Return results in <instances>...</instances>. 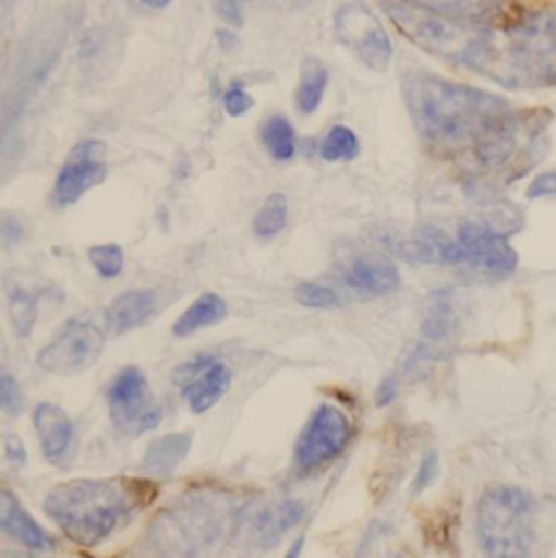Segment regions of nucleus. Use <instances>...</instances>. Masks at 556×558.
Wrapping results in <instances>:
<instances>
[{
    "instance_id": "f257e3e1",
    "label": "nucleus",
    "mask_w": 556,
    "mask_h": 558,
    "mask_svg": "<svg viewBox=\"0 0 556 558\" xmlns=\"http://www.w3.org/2000/svg\"><path fill=\"white\" fill-rule=\"evenodd\" d=\"M461 63L507 89L556 87L555 7L524 9L481 28Z\"/></svg>"
},
{
    "instance_id": "f03ea898",
    "label": "nucleus",
    "mask_w": 556,
    "mask_h": 558,
    "mask_svg": "<svg viewBox=\"0 0 556 558\" xmlns=\"http://www.w3.org/2000/svg\"><path fill=\"white\" fill-rule=\"evenodd\" d=\"M402 94L415 131L439 150L474 148L511 105L489 92L413 70L402 78Z\"/></svg>"
},
{
    "instance_id": "7ed1b4c3",
    "label": "nucleus",
    "mask_w": 556,
    "mask_h": 558,
    "mask_svg": "<svg viewBox=\"0 0 556 558\" xmlns=\"http://www.w3.org/2000/svg\"><path fill=\"white\" fill-rule=\"evenodd\" d=\"M148 485L122 478L70 481L57 485L44 500L46 515L63 535L81 548H96L107 542L137 507L150 500L142 496Z\"/></svg>"
},
{
    "instance_id": "20e7f679",
    "label": "nucleus",
    "mask_w": 556,
    "mask_h": 558,
    "mask_svg": "<svg viewBox=\"0 0 556 558\" xmlns=\"http://www.w3.org/2000/svg\"><path fill=\"white\" fill-rule=\"evenodd\" d=\"M551 126L553 113L548 109H511L479 140L472 153L485 170L511 183L544 159Z\"/></svg>"
},
{
    "instance_id": "39448f33",
    "label": "nucleus",
    "mask_w": 556,
    "mask_h": 558,
    "mask_svg": "<svg viewBox=\"0 0 556 558\" xmlns=\"http://www.w3.org/2000/svg\"><path fill=\"white\" fill-rule=\"evenodd\" d=\"M535 526L537 502L522 487H492L479 500L476 535L489 557H529L535 544Z\"/></svg>"
},
{
    "instance_id": "423d86ee",
    "label": "nucleus",
    "mask_w": 556,
    "mask_h": 558,
    "mask_svg": "<svg viewBox=\"0 0 556 558\" xmlns=\"http://www.w3.org/2000/svg\"><path fill=\"white\" fill-rule=\"evenodd\" d=\"M380 7L409 41L426 52L455 59L459 63L463 61L479 31L485 28L459 22L413 0H380Z\"/></svg>"
},
{
    "instance_id": "0eeeda50",
    "label": "nucleus",
    "mask_w": 556,
    "mask_h": 558,
    "mask_svg": "<svg viewBox=\"0 0 556 558\" xmlns=\"http://www.w3.org/2000/svg\"><path fill=\"white\" fill-rule=\"evenodd\" d=\"M109 417L122 437H140L161 424V407L140 367H124L107 391Z\"/></svg>"
},
{
    "instance_id": "6e6552de",
    "label": "nucleus",
    "mask_w": 556,
    "mask_h": 558,
    "mask_svg": "<svg viewBox=\"0 0 556 558\" xmlns=\"http://www.w3.org/2000/svg\"><path fill=\"white\" fill-rule=\"evenodd\" d=\"M335 37L365 68L385 72L394 59V46L380 20L361 2L341 4L335 13Z\"/></svg>"
},
{
    "instance_id": "1a4fd4ad",
    "label": "nucleus",
    "mask_w": 556,
    "mask_h": 558,
    "mask_svg": "<svg viewBox=\"0 0 556 558\" xmlns=\"http://www.w3.org/2000/svg\"><path fill=\"white\" fill-rule=\"evenodd\" d=\"M105 352V332L92 322L72 319L41 348L37 363L57 376H78L92 369Z\"/></svg>"
},
{
    "instance_id": "9d476101",
    "label": "nucleus",
    "mask_w": 556,
    "mask_h": 558,
    "mask_svg": "<svg viewBox=\"0 0 556 558\" xmlns=\"http://www.w3.org/2000/svg\"><path fill=\"white\" fill-rule=\"evenodd\" d=\"M350 420L335 407L322 404L311 415L295 444V465L302 472H315L333 463L350 444Z\"/></svg>"
},
{
    "instance_id": "9b49d317",
    "label": "nucleus",
    "mask_w": 556,
    "mask_h": 558,
    "mask_svg": "<svg viewBox=\"0 0 556 558\" xmlns=\"http://www.w3.org/2000/svg\"><path fill=\"white\" fill-rule=\"evenodd\" d=\"M457 242L461 246V264L487 277L505 279L518 270V253L509 240L487 225L468 222L459 229Z\"/></svg>"
},
{
    "instance_id": "f8f14e48",
    "label": "nucleus",
    "mask_w": 556,
    "mask_h": 558,
    "mask_svg": "<svg viewBox=\"0 0 556 558\" xmlns=\"http://www.w3.org/2000/svg\"><path fill=\"white\" fill-rule=\"evenodd\" d=\"M105 155L107 146L100 140H85L70 150L52 190V203L59 209L78 203L92 187L107 179Z\"/></svg>"
},
{
    "instance_id": "ddd939ff",
    "label": "nucleus",
    "mask_w": 556,
    "mask_h": 558,
    "mask_svg": "<svg viewBox=\"0 0 556 558\" xmlns=\"http://www.w3.org/2000/svg\"><path fill=\"white\" fill-rule=\"evenodd\" d=\"M222 505L225 502H218L211 494H196L188 502H181V507H172L161 522L181 533L179 542L188 544L185 553H196L198 546L211 544L231 518L229 507L225 509Z\"/></svg>"
},
{
    "instance_id": "4468645a",
    "label": "nucleus",
    "mask_w": 556,
    "mask_h": 558,
    "mask_svg": "<svg viewBox=\"0 0 556 558\" xmlns=\"http://www.w3.org/2000/svg\"><path fill=\"white\" fill-rule=\"evenodd\" d=\"M233 374L227 363L214 356H201L177 372V383L185 404L194 413H207L229 391Z\"/></svg>"
},
{
    "instance_id": "2eb2a0df",
    "label": "nucleus",
    "mask_w": 556,
    "mask_h": 558,
    "mask_svg": "<svg viewBox=\"0 0 556 558\" xmlns=\"http://www.w3.org/2000/svg\"><path fill=\"white\" fill-rule=\"evenodd\" d=\"M33 426H35L44 459L50 465L68 468L74 457L76 435H74V424L65 415V411L57 404L41 402L35 409Z\"/></svg>"
},
{
    "instance_id": "dca6fc26",
    "label": "nucleus",
    "mask_w": 556,
    "mask_h": 558,
    "mask_svg": "<svg viewBox=\"0 0 556 558\" xmlns=\"http://www.w3.org/2000/svg\"><path fill=\"white\" fill-rule=\"evenodd\" d=\"M459 319L452 306L450 291H437L431 298L426 308V317L422 324V341L413 348L418 356L426 363H435L446 356V345H450L452 337L457 335Z\"/></svg>"
},
{
    "instance_id": "f3484780",
    "label": "nucleus",
    "mask_w": 556,
    "mask_h": 558,
    "mask_svg": "<svg viewBox=\"0 0 556 558\" xmlns=\"http://www.w3.org/2000/svg\"><path fill=\"white\" fill-rule=\"evenodd\" d=\"M339 280L365 295H389L400 287V272L389 259L367 253L348 259L339 270Z\"/></svg>"
},
{
    "instance_id": "a211bd4d",
    "label": "nucleus",
    "mask_w": 556,
    "mask_h": 558,
    "mask_svg": "<svg viewBox=\"0 0 556 558\" xmlns=\"http://www.w3.org/2000/svg\"><path fill=\"white\" fill-rule=\"evenodd\" d=\"M0 531L37 553H50L57 548L55 539L20 507L17 498L9 489L0 492Z\"/></svg>"
},
{
    "instance_id": "6ab92c4d",
    "label": "nucleus",
    "mask_w": 556,
    "mask_h": 558,
    "mask_svg": "<svg viewBox=\"0 0 556 558\" xmlns=\"http://www.w3.org/2000/svg\"><path fill=\"white\" fill-rule=\"evenodd\" d=\"M155 291L133 289L118 295L105 311V326L111 335H124L142 324H146L155 313Z\"/></svg>"
},
{
    "instance_id": "aec40b11",
    "label": "nucleus",
    "mask_w": 556,
    "mask_h": 558,
    "mask_svg": "<svg viewBox=\"0 0 556 558\" xmlns=\"http://www.w3.org/2000/svg\"><path fill=\"white\" fill-rule=\"evenodd\" d=\"M472 26H494L511 15V0H413Z\"/></svg>"
},
{
    "instance_id": "412c9836",
    "label": "nucleus",
    "mask_w": 556,
    "mask_h": 558,
    "mask_svg": "<svg viewBox=\"0 0 556 558\" xmlns=\"http://www.w3.org/2000/svg\"><path fill=\"white\" fill-rule=\"evenodd\" d=\"M409 259L420 264L461 266V246L448 233L437 227H418L411 242L407 244Z\"/></svg>"
},
{
    "instance_id": "4be33fe9",
    "label": "nucleus",
    "mask_w": 556,
    "mask_h": 558,
    "mask_svg": "<svg viewBox=\"0 0 556 558\" xmlns=\"http://www.w3.org/2000/svg\"><path fill=\"white\" fill-rule=\"evenodd\" d=\"M190 450H192L190 433L164 435L148 446L142 459V470L157 478H170L177 472V468L185 461Z\"/></svg>"
},
{
    "instance_id": "5701e85b",
    "label": "nucleus",
    "mask_w": 556,
    "mask_h": 558,
    "mask_svg": "<svg viewBox=\"0 0 556 558\" xmlns=\"http://www.w3.org/2000/svg\"><path fill=\"white\" fill-rule=\"evenodd\" d=\"M227 315H229V306L218 293H203L192 306L183 311V315L172 326V332L177 337H190L201 328L220 324L222 319H227Z\"/></svg>"
},
{
    "instance_id": "b1692460",
    "label": "nucleus",
    "mask_w": 556,
    "mask_h": 558,
    "mask_svg": "<svg viewBox=\"0 0 556 558\" xmlns=\"http://www.w3.org/2000/svg\"><path fill=\"white\" fill-rule=\"evenodd\" d=\"M328 87V70L326 65L315 59L309 57L302 63V72H300V83L295 89V107L302 116H311L317 111V107L324 100Z\"/></svg>"
},
{
    "instance_id": "393cba45",
    "label": "nucleus",
    "mask_w": 556,
    "mask_h": 558,
    "mask_svg": "<svg viewBox=\"0 0 556 558\" xmlns=\"http://www.w3.org/2000/svg\"><path fill=\"white\" fill-rule=\"evenodd\" d=\"M302 518H304V505L295 502V500H285L275 509L264 511L257 518H253L251 526H253L255 539H259V544H264V539H268L273 544L280 535L291 531Z\"/></svg>"
},
{
    "instance_id": "a878e982",
    "label": "nucleus",
    "mask_w": 556,
    "mask_h": 558,
    "mask_svg": "<svg viewBox=\"0 0 556 558\" xmlns=\"http://www.w3.org/2000/svg\"><path fill=\"white\" fill-rule=\"evenodd\" d=\"M262 142L277 161H289L295 155V131L282 116H273L264 122Z\"/></svg>"
},
{
    "instance_id": "bb28decb",
    "label": "nucleus",
    "mask_w": 556,
    "mask_h": 558,
    "mask_svg": "<svg viewBox=\"0 0 556 558\" xmlns=\"http://www.w3.org/2000/svg\"><path fill=\"white\" fill-rule=\"evenodd\" d=\"M9 317L20 337H28L37 322V295L20 284L9 287Z\"/></svg>"
},
{
    "instance_id": "cd10ccee",
    "label": "nucleus",
    "mask_w": 556,
    "mask_h": 558,
    "mask_svg": "<svg viewBox=\"0 0 556 558\" xmlns=\"http://www.w3.org/2000/svg\"><path fill=\"white\" fill-rule=\"evenodd\" d=\"M287 216H289V207H287V198L282 194H273L266 198V203L262 205L259 214L255 216L253 229L255 235L262 240H270L278 235L285 225H287Z\"/></svg>"
},
{
    "instance_id": "c85d7f7f",
    "label": "nucleus",
    "mask_w": 556,
    "mask_h": 558,
    "mask_svg": "<svg viewBox=\"0 0 556 558\" xmlns=\"http://www.w3.org/2000/svg\"><path fill=\"white\" fill-rule=\"evenodd\" d=\"M319 155L324 161L337 163V161H352L359 155V137L348 126H333L322 142Z\"/></svg>"
},
{
    "instance_id": "c756f323",
    "label": "nucleus",
    "mask_w": 556,
    "mask_h": 558,
    "mask_svg": "<svg viewBox=\"0 0 556 558\" xmlns=\"http://www.w3.org/2000/svg\"><path fill=\"white\" fill-rule=\"evenodd\" d=\"M87 257L102 279H118L124 270V251L118 244H100L87 251Z\"/></svg>"
},
{
    "instance_id": "7c9ffc66",
    "label": "nucleus",
    "mask_w": 556,
    "mask_h": 558,
    "mask_svg": "<svg viewBox=\"0 0 556 558\" xmlns=\"http://www.w3.org/2000/svg\"><path fill=\"white\" fill-rule=\"evenodd\" d=\"M293 295L306 308H337L341 304L339 295L322 282H300Z\"/></svg>"
},
{
    "instance_id": "2f4dec72",
    "label": "nucleus",
    "mask_w": 556,
    "mask_h": 558,
    "mask_svg": "<svg viewBox=\"0 0 556 558\" xmlns=\"http://www.w3.org/2000/svg\"><path fill=\"white\" fill-rule=\"evenodd\" d=\"M225 111L233 118H240V116H246L253 107H255V98L251 96V92L246 89L244 83L240 81H233L227 92H225Z\"/></svg>"
},
{
    "instance_id": "473e14b6",
    "label": "nucleus",
    "mask_w": 556,
    "mask_h": 558,
    "mask_svg": "<svg viewBox=\"0 0 556 558\" xmlns=\"http://www.w3.org/2000/svg\"><path fill=\"white\" fill-rule=\"evenodd\" d=\"M0 409L7 415H20L24 411V396L13 376L2 374L0 378Z\"/></svg>"
},
{
    "instance_id": "72a5a7b5",
    "label": "nucleus",
    "mask_w": 556,
    "mask_h": 558,
    "mask_svg": "<svg viewBox=\"0 0 556 558\" xmlns=\"http://www.w3.org/2000/svg\"><path fill=\"white\" fill-rule=\"evenodd\" d=\"M437 474H439V454L437 452H428L422 459L420 468H418V474H415V481H413V489H411L413 496L426 492L433 485V481L437 478Z\"/></svg>"
},
{
    "instance_id": "f704fd0d",
    "label": "nucleus",
    "mask_w": 556,
    "mask_h": 558,
    "mask_svg": "<svg viewBox=\"0 0 556 558\" xmlns=\"http://www.w3.org/2000/svg\"><path fill=\"white\" fill-rule=\"evenodd\" d=\"M4 457H7V461H9L13 468H17V470L26 463V448H24L22 439H20L17 435H13V433H9V435L4 437Z\"/></svg>"
},
{
    "instance_id": "c9c22d12",
    "label": "nucleus",
    "mask_w": 556,
    "mask_h": 558,
    "mask_svg": "<svg viewBox=\"0 0 556 558\" xmlns=\"http://www.w3.org/2000/svg\"><path fill=\"white\" fill-rule=\"evenodd\" d=\"M531 198H556V170L537 177L529 187Z\"/></svg>"
},
{
    "instance_id": "e433bc0d",
    "label": "nucleus",
    "mask_w": 556,
    "mask_h": 558,
    "mask_svg": "<svg viewBox=\"0 0 556 558\" xmlns=\"http://www.w3.org/2000/svg\"><path fill=\"white\" fill-rule=\"evenodd\" d=\"M218 15L231 26H242L244 24L242 0H218Z\"/></svg>"
},
{
    "instance_id": "4c0bfd02",
    "label": "nucleus",
    "mask_w": 556,
    "mask_h": 558,
    "mask_svg": "<svg viewBox=\"0 0 556 558\" xmlns=\"http://www.w3.org/2000/svg\"><path fill=\"white\" fill-rule=\"evenodd\" d=\"M0 235H2L4 246H13V244H17L24 238V231H22V227H20V222L15 218L4 214L2 216V225H0Z\"/></svg>"
},
{
    "instance_id": "58836bf2",
    "label": "nucleus",
    "mask_w": 556,
    "mask_h": 558,
    "mask_svg": "<svg viewBox=\"0 0 556 558\" xmlns=\"http://www.w3.org/2000/svg\"><path fill=\"white\" fill-rule=\"evenodd\" d=\"M398 387H400V380L398 376H389L380 383L378 387V393H376V404L378 407H387L391 404L396 398H398Z\"/></svg>"
},
{
    "instance_id": "ea45409f",
    "label": "nucleus",
    "mask_w": 556,
    "mask_h": 558,
    "mask_svg": "<svg viewBox=\"0 0 556 558\" xmlns=\"http://www.w3.org/2000/svg\"><path fill=\"white\" fill-rule=\"evenodd\" d=\"M146 7H150V9H166L172 0H142Z\"/></svg>"
}]
</instances>
